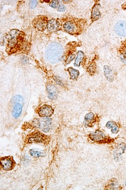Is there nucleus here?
Listing matches in <instances>:
<instances>
[{
    "mask_svg": "<svg viewBox=\"0 0 126 190\" xmlns=\"http://www.w3.org/2000/svg\"><path fill=\"white\" fill-rule=\"evenodd\" d=\"M63 53L62 46L58 43L53 42L47 48L45 56L48 62L51 63H55L60 60Z\"/></svg>",
    "mask_w": 126,
    "mask_h": 190,
    "instance_id": "obj_1",
    "label": "nucleus"
},
{
    "mask_svg": "<svg viewBox=\"0 0 126 190\" xmlns=\"http://www.w3.org/2000/svg\"><path fill=\"white\" fill-rule=\"evenodd\" d=\"M49 138L47 135L40 132H36L28 136V142L29 143H42L45 144L49 142Z\"/></svg>",
    "mask_w": 126,
    "mask_h": 190,
    "instance_id": "obj_2",
    "label": "nucleus"
},
{
    "mask_svg": "<svg viewBox=\"0 0 126 190\" xmlns=\"http://www.w3.org/2000/svg\"><path fill=\"white\" fill-rule=\"evenodd\" d=\"M20 32L17 30H12L10 31L7 36L8 41L9 47L11 49L15 48L18 43L20 38Z\"/></svg>",
    "mask_w": 126,
    "mask_h": 190,
    "instance_id": "obj_3",
    "label": "nucleus"
},
{
    "mask_svg": "<svg viewBox=\"0 0 126 190\" xmlns=\"http://www.w3.org/2000/svg\"><path fill=\"white\" fill-rule=\"evenodd\" d=\"M1 165L4 170H12L15 166V162L11 156L3 157L1 158Z\"/></svg>",
    "mask_w": 126,
    "mask_h": 190,
    "instance_id": "obj_4",
    "label": "nucleus"
},
{
    "mask_svg": "<svg viewBox=\"0 0 126 190\" xmlns=\"http://www.w3.org/2000/svg\"><path fill=\"white\" fill-rule=\"evenodd\" d=\"M115 31L117 35L126 37V21L121 20L116 24Z\"/></svg>",
    "mask_w": 126,
    "mask_h": 190,
    "instance_id": "obj_5",
    "label": "nucleus"
},
{
    "mask_svg": "<svg viewBox=\"0 0 126 190\" xmlns=\"http://www.w3.org/2000/svg\"><path fill=\"white\" fill-rule=\"evenodd\" d=\"M52 106L49 105L45 104L41 106L39 111V115L41 117H48L54 113Z\"/></svg>",
    "mask_w": 126,
    "mask_h": 190,
    "instance_id": "obj_6",
    "label": "nucleus"
},
{
    "mask_svg": "<svg viewBox=\"0 0 126 190\" xmlns=\"http://www.w3.org/2000/svg\"><path fill=\"white\" fill-rule=\"evenodd\" d=\"M89 137L91 140L97 142H100L106 140V136L104 133L100 131H97L91 133Z\"/></svg>",
    "mask_w": 126,
    "mask_h": 190,
    "instance_id": "obj_7",
    "label": "nucleus"
},
{
    "mask_svg": "<svg viewBox=\"0 0 126 190\" xmlns=\"http://www.w3.org/2000/svg\"><path fill=\"white\" fill-rule=\"evenodd\" d=\"M100 17L101 14L99 11V4L96 3L93 7L91 11V19L92 22L98 20L100 18Z\"/></svg>",
    "mask_w": 126,
    "mask_h": 190,
    "instance_id": "obj_8",
    "label": "nucleus"
},
{
    "mask_svg": "<svg viewBox=\"0 0 126 190\" xmlns=\"http://www.w3.org/2000/svg\"><path fill=\"white\" fill-rule=\"evenodd\" d=\"M59 22L53 19L50 20L48 23L47 29L50 32H54L57 31L59 27Z\"/></svg>",
    "mask_w": 126,
    "mask_h": 190,
    "instance_id": "obj_9",
    "label": "nucleus"
},
{
    "mask_svg": "<svg viewBox=\"0 0 126 190\" xmlns=\"http://www.w3.org/2000/svg\"><path fill=\"white\" fill-rule=\"evenodd\" d=\"M47 91L48 93V97L51 99H54L57 97V90L53 85L47 86Z\"/></svg>",
    "mask_w": 126,
    "mask_h": 190,
    "instance_id": "obj_10",
    "label": "nucleus"
},
{
    "mask_svg": "<svg viewBox=\"0 0 126 190\" xmlns=\"http://www.w3.org/2000/svg\"><path fill=\"white\" fill-rule=\"evenodd\" d=\"M64 29L69 33H73L76 28L75 24L72 21H68L65 23L63 26Z\"/></svg>",
    "mask_w": 126,
    "mask_h": 190,
    "instance_id": "obj_11",
    "label": "nucleus"
},
{
    "mask_svg": "<svg viewBox=\"0 0 126 190\" xmlns=\"http://www.w3.org/2000/svg\"><path fill=\"white\" fill-rule=\"evenodd\" d=\"M47 25L48 24L46 20L42 18L38 19L35 23V27L41 31H42L45 29L47 26Z\"/></svg>",
    "mask_w": 126,
    "mask_h": 190,
    "instance_id": "obj_12",
    "label": "nucleus"
},
{
    "mask_svg": "<svg viewBox=\"0 0 126 190\" xmlns=\"http://www.w3.org/2000/svg\"><path fill=\"white\" fill-rule=\"evenodd\" d=\"M22 111V105L19 103L16 104L12 111V115L15 119H17L20 116Z\"/></svg>",
    "mask_w": 126,
    "mask_h": 190,
    "instance_id": "obj_13",
    "label": "nucleus"
},
{
    "mask_svg": "<svg viewBox=\"0 0 126 190\" xmlns=\"http://www.w3.org/2000/svg\"><path fill=\"white\" fill-rule=\"evenodd\" d=\"M104 70L105 75L106 79L109 81H113L114 79V77H113L112 71L111 67L107 65L105 66L104 67Z\"/></svg>",
    "mask_w": 126,
    "mask_h": 190,
    "instance_id": "obj_14",
    "label": "nucleus"
},
{
    "mask_svg": "<svg viewBox=\"0 0 126 190\" xmlns=\"http://www.w3.org/2000/svg\"><path fill=\"white\" fill-rule=\"evenodd\" d=\"M84 57V54L83 52L81 51H78L77 53V57L75 59L74 62V66L79 67L80 63L82 62Z\"/></svg>",
    "mask_w": 126,
    "mask_h": 190,
    "instance_id": "obj_15",
    "label": "nucleus"
},
{
    "mask_svg": "<svg viewBox=\"0 0 126 190\" xmlns=\"http://www.w3.org/2000/svg\"><path fill=\"white\" fill-rule=\"evenodd\" d=\"M68 71L70 73L71 79L72 80H76L78 77L79 72L78 70H75L72 67H69L68 69Z\"/></svg>",
    "mask_w": 126,
    "mask_h": 190,
    "instance_id": "obj_16",
    "label": "nucleus"
},
{
    "mask_svg": "<svg viewBox=\"0 0 126 190\" xmlns=\"http://www.w3.org/2000/svg\"><path fill=\"white\" fill-rule=\"evenodd\" d=\"M42 130L43 132H48L50 128L48 125L46 124L43 119L41 120H39V127Z\"/></svg>",
    "mask_w": 126,
    "mask_h": 190,
    "instance_id": "obj_17",
    "label": "nucleus"
},
{
    "mask_svg": "<svg viewBox=\"0 0 126 190\" xmlns=\"http://www.w3.org/2000/svg\"><path fill=\"white\" fill-rule=\"evenodd\" d=\"M30 154L33 157L35 158H39L40 157H43L45 156V154L44 152L37 151L34 150H31L29 151Z\"/></svg>",
    "mask_w": 126,
    "mask_h": 190,
    "instance_id": "obj_18",
    "label": "nucleus"
},
{
    "mask_svg": "<svg viewBox=\"0 0 126 190\" xmlns=\"http://www.w3.org/2000/svg\"><path fill=\"white\" fill-rule=\"evenodd\" d=\"M95 69V65L94 64L92 63L90 64L88 68V71L91 74H94Z\"/></svg>",
    "mask_w": 126,
    "mask_h": 190,
    "instance_id": "obj_19",
    "label": "nucleus"
},
{
    "mask_svg": "<svg viewBox=\"0 0 126 190\" xmlns=\"http://www.w3.org/2000/svg\"><path fill=\"white\" fill-rule=\"evenodd\" d=\"M94 117V115L92 113H88L86 115L85 117V120L86 121H89L93 119Z\"/></svg>",
    "mask_w": 126,
    "mask_h": 190,
    "instance_id": "obj_20",
    "label": "nucleus"
},
{
    "mask_svg": "<svg viewBox=\"0 0 126 190\" xmlns=\"http://www.w3.org/2000/svg\"><path fill=\"white\" fill-rule=\"evenodd\" d=\"M75 57V55H74V54H72V55L69 56V57L67 58L66 59V64H68L70 63L72 61V60H73L74 59V58Z\"/></svg>",
    "mask_w": 126,
    "mask_h": 190,
    "instance_id": "obj_21",
    "label": "nucleus"
},
{
    "mask_svg": "<svg viewBox=\"0 0 126 190\" xmlns=\"http://www.w3.org/2000/svg\"><path fill=\"white\" fill-rule=\"evenodd\" d=\"M117 124L115 122L112 121H110L108 122L106 124V127L108 128H113L117 126Z\"/></svg>",
    "mask_w": 126,
    "mask_h": 190,
    "instance_id": "obj_22",
    "label": "nucleus"
},
{
    "mask_svg": "<svg viewBox=\"0 0 126 190\" xmlns=\"http://www.w3.org/2000/svg\"><path fill=\"white\" fill-rule=\"evenodd\" d=\"M59 1H51V2L50 3V6L52 7L56 8L58 6V3H59Z\"/></svg>",
    "mask_w": 126,
    "mask_h": 190,
    "instance_id": "obj_23",
    "label": "nucleus"
},
{
    "mask_svg": "<svg viewBox=\"0 0 126 190\" xmlns=\"http://www.w3.org/2000/svg\"><path fill=\"white\" fill-rule=\"evenodd\" d=\"M37 1H31L29 2V7L32 9H34L36 7L37 5Z\"/></svg>",
    "mask_w": 126,
    "mask_h": 190,
    "instance_id": "obj_24",
    "label": "nucleus"
},
{
    "mask_svg": "<svg viewBox=\"0 0 126 190\" xmlns=\"http://www.w3.org/2000/svg\"><path fill=\"white\" fill-rule=\"evenodd\" d=\"M44 121V122L48 125H49L52 123V121H51V119L48 118V117H45V118L42 119Z\"/></svg>",
    "mask_w": 126,
    "mask_h": 190,
    "instance_id": "obj_25",
    "label": "nucleus"
},
{
    "mask_svg": "<svg viewBox=\"0 0 126 190\" xmlns=\"http://www.w3.org/2000/svg\"><path fill=\"white\" fill-rule=\"evenodd\" d=\"M58 11H61V12H63V11H65L66 10V7L63 4H61L60 5V6H59V7H58Z\"/></svg>",
    "mask_w": 126,
    "mask_h": 190,
    "instance_id": "obj_26",
    "label": "nucleus"
},
{
    "mask_svg": "<svg viewBox=\"0 0 126 190\" xmlns=\"http://www.w3.org/2000/svg\"><path fill=\"white\" fill-rule=\"evenodd\" d=\"M121 59L123 63H126V55L122 54L121 56Z\"/></svg>",
    "mask_w": 126,
    "mask_h": 190,
    "instance_id": "obj_27",
    "label": "nucleus"
},
{
    "mask_svg": "<svg viewBox=\"0 0 126 190\" xmlns=\"http://www.w3.org/2000/svg\"><path fill=\"white\" fill-rule=\"evenodd\" d=\"M116 183H114V182H113V183H111V185H110L109 187H111L112 188L111 189H114V186H115L116 189H117V187H117V184H116Z\"/></svg>",
    "mask_w": 126,
    "mask_h": 190,
    "instance_id": "obj_28",
    "label": "nucleus"
},
{
    "mask_svg": "<svg viewBox=\"0 0 126 190\" xmlns=\"http://www.w3.org/2000/svg\"><path fill=\"white\" fill-rule=\"evenodd\" d=\"M119 128L117 126H116V127H114L113 128V129H112L111 131L113 133H118V131H119Z\"/></svg>",
    "mask_w": 126,
    "mask_h": 190,
    "instance_id": "obj_29",
    "label": "nucleus"
},
{
    "mask_svg": "<svg viewBox=\"0 0 126 190\" xmlns=\"http://www.w3.org/2000/svg\"><path fill=\"white\" fill-rule=\"evenodd\" d=\"M124 54H125V55H126V43H125V45H124Z\"/></svg>",
    "mask_w": 126,
    "mask_h": 190,
    "instance_id": "obj_30",
    "label": "nucleus"
},
{
    "mask_svg": "<svg viewBox=\"0 0 126 190\" xmlns=\"http://www.w3.org/2000/svg\"><path fill=\"white\" fill-rule=\"evenodd\" d=\"M122 8H123L124 9H126V4H124V5H123Z\"/></svg>",
    "mask_w": 126,
    "mask_h": 190,
    "instance_id": "obj_31",
    "label": "nucleus"
},
{
    "mask_svg": "<svg viewBox=\"0 0 126 190\" xmlns=\"http://www.w3.org/2000/svg\"><path fill=\"white\" fill-rule=\"evenodd\" d=\"M125 185L126 186V183H125Z\"/></svg>",
    "mask_w": 126,
    "mask_h": 190,
    "instance_id": "obj_32",
    "label": "nucleus"
}]
</instances>
